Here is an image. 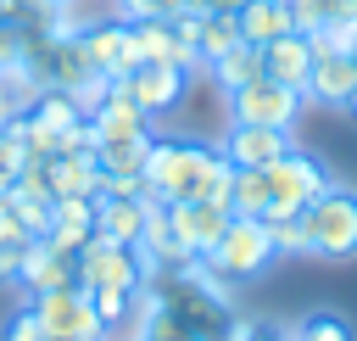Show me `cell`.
Segmentation results:
<instances>
[{"mask_svg": "<svg viewBox=\"0 0 357 341\" xmlns=\"http://www.w3.org/2000/svg\"><path fill=\"white\" fill-rule=\"evenodd\" d=\"M151 280V263L139 257V246H117L106 235H89L78 246V285L84 291H139Z\"/></svg>", "mask_w": 357, "mask_h": 341, "instance_id": "obj_4", "label": "cell"}, {"mask_svg": "<svg viewBox=\"0 0 357 341\" xmlns=\"http://www.w3.org/2000/svg\"><path fill=\"white\" fill-rule=\"evenodd\" d=\"M229 45H240V22H234V11H201V17H195V50H201V67H206L212 56H223Z\"/></svg>", "mask_w": 357, "mask_h": 341, "instance_id": "obj_23", "label": "cell"}, {"mask_svg": "<svg viewBox=\"0 0 357 341\" xmlns=\"http://www.w3.org/2000/svg\"><path fill=\"white\" fill-rule=\"evenodd\" d=\"M273 257H279V252H273V240H268V224L229 212V224H223V235L212 240V252H201V268H206L218 285H245V280L268 274Z\"/></svg>", "mask_w": 357, "mask_h": 341, "instance_id": "obj_3", "label": "cell"}, {"mask_svg": "<svg viewBox=\"0 0 357 341\" xmlns=\"http://www.w3.org/2000/svg\"><path fill=\"white\" fill-rule=\"evenodd\" d=\"M151 190L162 201H218L229 207V184H234V162L218 157V145L201 140H178V134H156L151 140V168H145Z\"/></svg>", "mask_w": 357, "mask_h": 341, "instance_id": "obj_1", "label": "cell"}, {"mask_svg": "<svg viewBox=\"0 0 357 341\" xmlns=\"http://www.w3.org/2000/svg\"><path fill=\"white\" fill-rule=\"evenodd\" d=\"M11 11H17V0H0V22H11Z\"/></svg>", "mask_w": 357, "mask_h": 341, "instance_id": "obj_39", "label": "cell"}, {"mask_svg": "<svg viewBox=\"0 0 357 341\" xmlns=\"http://www.w3.org/2000/svg\"><path fill=\"white\" fill-rule=\"evenodd\" d=\"M45 168V190L61 201V196H95L100 190V168H95V151H61Z\"/></svg>", "mask_w": 357, "mask_h": 341, "instance_id": "obj_15", "label": "cell"}, {"mask_svg": "<svg viewBox=\"0 0 357 341\" xmlns=\"http://www.w3.org/2000/svg\"><path fill=\"white\" fill-rule=\"evenodd\" d=\"M117 84H123V95H128L145 117H162V112H173V106L184 101L190 67H178V61H145V67H134V73L117 78Z\"/></svg>", "mask_w": 357, "mask_h": 341, "instance_id": "obj_8", "label": "cell"}, {"mask_svg": "<svg viewBox=\"0 0 357 341\" xmlns=\"http://www.w3.org/2000/svg\"><path fill=\"white\" fill-rule=\"evenodd\" d=\"M329 6V22H351L357 28V0H324Z\"/></svg>", "mask_w": 357, "mask_h": 341, "instance_id": "obj_35", "label": "cell"}, {"mask_svg": "<svg viewBox=\"0 0 357 341\" xmlns=\"http://www.w3.org/2000/svg\"><path fill=\"white\" fill-rule=\"evenodd\" d=\"M28 123L45 129V134H73V129H84V106H78L67 89H33Z\"/></svg>", "mask_w": 357, "mask_h": 341, "instance_id": "obj_20", "label": "cell"}, {"mask_svg": "<svg viewBox=\"0 0 357 341\" xmlns=\"http://www.w3.org/2000/svg\"><path fill=\"white\" fill-rule=\"evenodd\" d=\"M56 246H67V252H78L89 235H95V196H61L56 201V212H50V229H45Z\"/></svg>", "mask_w": 357, "mask_h": 341, "instance_id": "obj_19", "label": "cell"}, {"mask_svg": "<svg viewBox=\"0 0 357 341\" xmlns=\"http://www.w3.org/2000/svg\"><path fill=\"white\" fill-rule=\"evenodd\" d=\"M284 341H290V335H284Z\"/></svg>", "mask_w": 357, "mask_h": 341, "instance_id": "obj_41", "label": "cell"}, {"mask_svg": "<svg viewBox=\"0 0 357 341\" xmlns=\"http://www.w3.org/2000/svg\"><path fill=\"white\" fill-rule=\"evenodd\" d=\"M201 11H212L206 0H167V17H201Z\"/></svg>", "mask_w": 357, "mask_h": 341, "instance_id": "obj_36", "label": "cell"}, {"mask_svg": "<svg viewBox=\"0 0 357 341\" xmlns=\"http://www.w3.org/2000/svg\"><path fill=\"white\" fill-rule=\"evenodd\" d=\"M206 6H212V11H240L245 0H206Z\"/></svg>", "mask_w": 357, "mask_h": 341, "instance_id": "obj_37", "label": "cell"}, {"mask_svg": "<svg viewBox=\"0 0 357 341\" xmlns=\"http://www.w3.org/2000/svg\"><path fill=\"white\" fill-rule=\"evenodd\" d=\"M301 235H307V257L351 263L357 257V190L340 184V179H329L301 207Z\"/></svg>", "mask_w": 357, "mask_h": 341, "instance_id": "obj_2", "label": "cell"}, {"mask_svg": "<svg viewBox=\"0 0 357 341\" xmlns=\"http://www.w3.org/2000/svg\"><path fill=\"white\" fill-rule=\"evenodd\" d=\"M206 73H212V84L223 89V95H234V89H245L251 78H262V56H257V45H229L223 56H212L206 61Z\"/></svg>", "mask_w": 357, "mask_h": 341, "instance_id": "obj_22", "label": "cell"}, {"mask_svg": "<svg viewBox=\"0 0 357 341\" xmlns=\"http://www.w3.org/2000/svg\"><path fill=\"white\" fill-rule=\"evenodd\" d=\"M17 285H22L28 296H39V291H61V285H78V252L56 246L50 235H33L28 252H22V274H17Z\"/></svg>", "mask_w": 357, "mask_h": 341, "instance_id": "obj_10", "label": "cell"}, {"mask_svg": "<svg viewBox=\"0 0 357 341\" xmlns=\"http://www.w3.org/2000/svg\"><path fill=\"white\" fill-rule=\"evenodd\" d=\"M262 73L268 78H279V84H307V73H312V39L307 34H279V39H268L262 50Z\"/></svg>", "mask_w": 357, "mask_h": 341, "instance_id": "obj_16", "label": "cell"}, {"mask_svg": "<svg viewBox=\"0 0 357 341\" xmlns=\"http://www.w3.org/2000/svg\"><path fill=\"white\" fill-rule=\"evenodd\" d=\"M229 212H240V218H268V179H262V168H234Z\"/></svg>", "mask_w": 357, "mask_h": 341, "instance_id": "obj_25", "label": "cell"}, {"mask_svg": "<svg viewBox=\"0 0 357 341\" xmlns=\"http://www.w3.org/2000/svg\"><path fill=\"white\" fill-rule=\"evenodd\" d=\"M78 45H84V61H89L95 73H106V78H128V73H134V50H128V22H123V17L84 28Z\"/></svg>", "mask_w": 357, "mask_h": 341, "instance_id": "obj_12", "label": "cell"}, {"mask_svg": "<svg viewBox=\"0 0 357 341\" xmlns=\"http://www.w3.org/2000/svg\"><path fill=\"white\" fill-rule=\"evenodd\" d=\"M262 179H268V218H273V212H301V207H307V201H312L335 173H329L312 151L290 145L279 162H268V168H262Z\"/></svg>", "mask_w": 357, "mask_h": 341, "instance_id": "obj_5", "label": "cell"}, {"mask_svg": "<svg viewBox=\"0 0 357 341\" xmlns=\"http://www.w3.org/2000/svg\"><path fill=\"white\" fill-rule=\"evenodd\" d=\"M128 50H134V67H145V61H178V67H190V56H184V45H178V22H173V17L128 22Z\"/></svg>", "mask_w": 357, "mask_h": 341, "instance_id": "obj_14", "label": "cell"}, {"mask_svg": "<svg viewBox=\"0 0 357 341\" xmlns=\"http://www.w3.org/2000/svg\"><path fill=\"white\" fill-rule=\"evenodd\" d=\"M290 129H273V123H229L223 140H218V157L234 162V168H268L290 151Z\"/></svg>", "mask_w": 357, "mask_h": 341, "instance_id": "obj_9", "label": "cell"}, {"mask_svg": "<svg viewBox=\"0 0 357 341\" xmlns=\"http://www.w3.org/2000/svg\"><path fill=\"white\" fill-rule=\"evenodd\" d=\"M0 341H50V330L39 324V313H33V302H28V307L6 313V324H0Z\"/></svg>", "mask_w": 357, "mask_h": 341, "instance_id": "obj_29", "label": "cell"}, {"mask_svg": "<svg viewBox=\"0 0 357 341\" xmlns=\"http://www.w3.org/2000/svg\"><path fill=\"white\" fill-rule=\"evenodd\" d=\"M346 117H351V123H357V89H351V95H346Z\"/></svg>", "mask_w": 357, "mask_h": 341, "instance_id": "obj_38", "label": "cell"}, {"mask_svg": "<svg viewBox=\"0 0 357 341\" xmlns=\"http://www.w3.org/2000/svg\"><path fill=\"white\" fill-rule=\"evenodd\" d=\"M6 196H11V207H17V218H22L28 235H45L50 229V212H56L50 196H33V190H6Z\"/></svg>", "mask_w": 357, "mask_h": 341, "instance_id": "obj_26", "label": "cell"}, {"mask_svg": "<svg viewBox=\"0 0 357 341\" xmlns=\"http://www.w3.org/2000/svg\"><path fill=\"white\" fill-rule=\"evenodd\" d=\"M290 11V34H324L329 28V6L324 0H284Z\"/></svg>", "mask_w": 357, "mask_h": 341, "instance_id": "obj_28", "label": "cell"}, {"mask_svg": "<svg viewBox=\"0 0 357 341\" xmlns=\"http://www.w3.org/2000/svg\"><path fill=\"white\" fill-rule=\"evenodd\" d=\"M290 330H279V324H268V319H245V324H234V341H284Z\"/></svg>", "mask_w": 357, "mask_h": 341, "instance_id": "obj_33", "label": "cell"}, {"mask_svg": "<svg viewBox=\"0 0 357 341\" xmlns=\"http://www.w3.org/2000/svg\"><path fill=\"white\" fill-rule=\"evenodd\" d=\"M223 224H229V207H218V201H167V229H173V240H178L184 257L212 252V240L223 235Z\"/></svg>", "mask_w": 357, "mask_h": 341, "instance_id": "obj_11", "label": "cell"}, {"mask_svg": "<svg viewBox=\"0 0 357 341\" xmlns=\"http://www.w3.org/2000/svg\"><path fill=\"white\" fill-rule=\"evenodd\" d=\"M33 313L39 324L50 330V341H112L100 313H95V296L84 285H61V291H39L33 296Z\"/></svg>", "mask_w": 357, "mask_h": 341, "instance_id": "obj_6", "label": "cell"}, {"mask_svg": "<svg viewBox=\"0 0 357 341\" xmlns=\"http://www.w3.org/2000/svg\"><path fill=\"white\" fill-rule=\"evenodd\" d=\"M234 22H240V39L245 45H268V39H279V34H290V11H284V0H245L240 11H234Z\"/></svg>", "mask_w": 357, "mask_h": 341, "instance_id": "obj_21", "label": "cell"}, {"mask_svg": "<svg viewBox=\"0 0 357 341\" xmlns=\"http://www.w3.org/2000/svg\"><path fill=\"white\" fill-rule=\"evenodd\" d=\"M145 129H151V117H145V112L123 95V84L112 78V95L89 112V134H95V145H100V140H128V134H145Z\"/></svg>", "mask_w": 357, "mask_h": 341, "instance_id": "obj_17", "label": "cell"}, {"mask_svg": "<svg viewBox=\"0 0 357 341\" xmlns=\"http://www.w3.org/2000/svg\"><path fill=\"white\" fill-rule=\"evenodd\" d=\"M0 240H33V235L22 229V218H17V207H11V196H0Z\"/></svg>", "mask_w": 357, "mask_h": 341, "instance_id": "obj_34", "label": "cell"}, {"mask_svg": "<svg viewBox=\"0 0 357 341\" xmlns=\"http://www.w3.org/2000/svg\"><path fill=\"white\" fill-rule=\"evenodd\" d=\"M145 212H151V201H139V196L95 190V235H106V240H117V246H139Z\"/></svg>", "mask_w": 357, "mask_h": 341, "instance_id": "obj_13", "label": "cell"}, {"mask_svg": "<svg viewBox=\"0 0 357 341\" xmlns=\"http://www.w3.org/2000/svg\"><path fill=\"white\" fill-rule=\"evenodd\" d=\"M357 89V67H351V56H312V73H307V84H301V95L307 101H318V106H346V95Z\"/></svg>", "mask_w": 357, "mask_h": 341, "instance_id": "obj_18", "label": "cell"}, {"mask_svg": "<svg viewBox=\"0 0 357 341\" xmlns=\"http://www.w3.org/2000/svg\"><path fill=\"white\" fill-rule=\"evenodd\" d=\"M22 162H28V151H22V145H17V140L0 129V196H6V190H17V173H22Z\"/></svg>", "mask_w": 357, "mask_h": 341, "instance_id": "obj_30", "label": "cell"}, {"mask_svg": "<svg viewBox=\"0 0 357 341\" xmlns=\"http://www.w3.org/2000/svg\"><path fill=\"white\" fill-rule=\"evenodd\" d=\"M301 89L296 84H279V78H251L245 89L229 95V123H273V129H290L301 117Z\"/></svg>", "mask_w": 357, "mask_h": 341, "instance_id": "obj_7", "label": "cell"}, {"mask_svg": "<svg viewBox=\"0 0 357 341\" xmlns=\"http://www.w3.org/2000/svg\"><path fill=\"white\" fill-rule=\"evenodd\" d=\"M123 22H145V17H167V0H117Z\"/></svg>", "mask_w": 357, "mask_h": 341, "instance_id": "obj_32", "label": "cell"}, {"mask_svg": "<svg viewBox=\"0 0 357 341\" xmlns=\"http://www.w3.org/2000/svg\"><path fill=\"white\" fill-rule=\"evenodd\" d=\"M262 224H268V240H273V252H279V257H290V252H307L301 212H273V218H262Z\"/></svg>", "mask_w": 357, "mask_h": 341, "instance_id": "obj_27", "label": "cell"}, {"mask_svg": "<svg viewBox=\"0 0 357 341\" xmlns=\"http://www.w3.org/2000/svg\"><path fill=\"white\" fill-rule=\"evenodd\" d=\"M290 341H357V330H351L346 313H335V307H312V313H301V319L290 324Z\"/></svg>", "mask_w": 357, "mask_h": 341, "instance_id": "obj_24", "label": "cell"}, {"mask_svg": "<svg viewBox=\"0 0 357 341\" xmlns=\"http://www.w3.org/2000/svg\"><path fill=\"white\" fill-rule=\"evenodd\" d=\"M346 56H351V67H357V39H351V50H346Z\"/></svg>", "mask_w": 357, "mask_h": 341, "instance_id": "obj_40", "label": "cell"}, {"mask_svg": "<svg viewBox=\"0 0 357 341\" xmlns=\"http://www.w3.org/2000/svg\"><path fill=\"white\" fill-rule=\"evenodd\" d=\"M22 252H28V240H0V285H17V274H22Z\"/></svg>", "mask_w": 357, "mask_h": 341, "instance_id": "obj_31", "label": "cell"}]
</instances>
